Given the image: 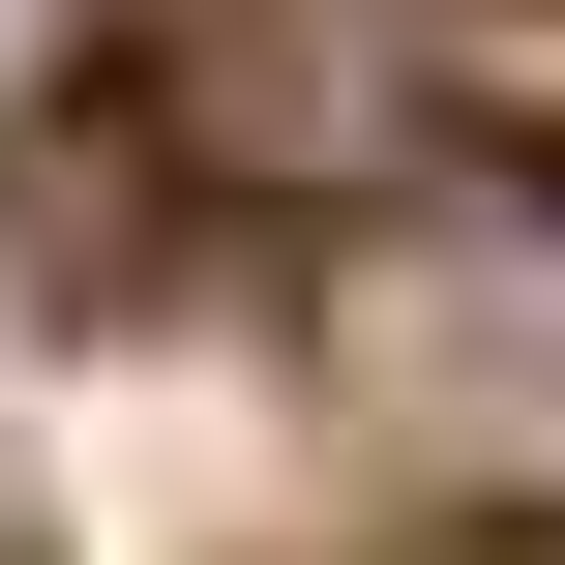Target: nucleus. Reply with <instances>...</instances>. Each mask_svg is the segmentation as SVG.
Returning <instances> with one entry per match:
<instances>
[{"instance_id":"nucleus-1","label":"nucleus","mask_w":565,"mask_h":565,"mask_svg":"<svg viewBox=\"0 0 565 565\" xmlns=\"http://www.w3.org/2000/svg\"><path fill=\"white\" fill-rule=\"evenodd\" d=\"M298 358L328 417L477 507V536H565V179H387L328 268H298Z\"/></svg>"},{"instance_id":"nucleus-2","label":"nucleus","mask_w":565,"mask_h":565,"mask_svg":"<svg viewBox=\"0 0 565 565\" xmlns=\"http://www.w3.org/2000/svg\"><path fill=\"white\" fill-rule=\"evenodd\" d=\"M89 60H119V0H0V119H60Z\"/></svg>"}]
</instances>
